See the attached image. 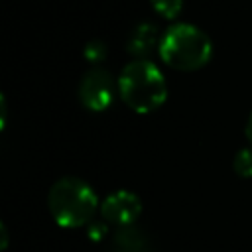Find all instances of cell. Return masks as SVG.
Returning <instances> with one entry per match:
<instances>
[{
  "label": "cell",
  "mask_w": 252,
  "mask_h": 252,
  "mask_svg": "<svg viewBox=\"0 0 252 252\" xmlns=\"http://www.w3.org/2000/svg\"><path fill=\"white\" fill-rule=\"evenodd\" d=\"M118 94L136 112L158 110L167 96V83L161 69L150 59H132L118 75Z\"/></svg>",
  "instance_id": "cell-1"
},
{
  "label": "cell",
  "mask_w": 252,
  "mask_h": 252,
  "mask_svg": "<svg viewBox=\"0 0 252 252\" xmlns=\"http://www.w3.org/2000/svg\"><path fill=\"white\" fill-rule=\"evenodd\" d=\"M47 207L59 226L77 228L93 219L98 207V199L94 189L85 179L65 175L49 187Z\"/></svg>",
  "instance_id": "cell-2"
},
{
  "label": "cell",
  "mask_w": 252,
  "mask_h": 252,
  "mask_svg": "<svg viewBox=\"0 0 252 252\" xmlns=\"http://www.w3.org/2000/svg\"><path fill=\"white\" fill-rule=\"evenodd\" d=\"M158 51L161 61L169 67L179 71H195L209 63L213 55V41L195 24L177 22L161 33Z\"/></svg>",
  "instance_id": "cell-3"
},
{
  "label": "cell",
  "mask_w": 252,
  "mask_h": 252,
  "mask_svg": "<svg viewBox=\"0 0 252 252\" xmlns=\"http://www.w3.org/2000/svg\"><path fill=\"white\" fill-rule=\"evenodd\" d=\"M118 91V81L104 67H91L79 83V98L85 108L93 112H102L114 102Z\"/></svg>",
  "instance_id": "cell-4"
},
{
  "label": "cell",
  "mask_w": 252,
  "mask_h": 252,
  "mask_svg": "<svg viewBox=\"0 0 252 252\" xmlns=\"http://www.w3.org/2000/svg\"><path fill=\"white\" fill-rule=\"evenodd\" d=\"M142 213V201L136 193L128 191V189H118L110 195L104 197V201L100 203V215L106 222L120 226H128L134 224V220L140 217Z\"/></svg>",
  "instance_id": "cell-5"
},
{
  "label": "cell",
  "mask_w": 252,
  "mask_h": 252,
  "mask_svg": "<svg viewBox=\"0 0 252 252\" xmlns=\"http://www.w3.org/2000/svg\"><path fill=\"white\" fill-rule=\"evenodd\" d=\"M161 35L156 24L152 22H140L136 24L126 39V49L128 53L136 55V59H148L150 53H154L156 47H159Z\"/></svg>",
  "instance_id": "cell-6"
},
{
  "label": "cell",
  "mask_w": 252,
  "mask_h": 252,
  "mask_svg": "<svg viewBox=\"0 0 252 252\" xmlns=\"http://www.w3.org/2000/svg\"><path fill=\"white\" fill-rule=\"evenodd\" d=\"M114 246L118 248V252H144L148 240L146 234L136 224H128V226H120L114 232Z\"/></svg>",
  "instance_id": "cell-7"
},
{
  "label": "cell",
  "mask_w": 252,
  "mask_h": 252,
  "mask_svg": "<svg viewBox=\"0 0 252 252\" xmlns=\"http://www.w3.org/2000/svg\"><path fill=\"white\" fill-rule=\"evenodd\" d=\"M232 167L240 177H252V146L248 148H240L234 154L232 159Z\"/></svg>",
  "instance_id": "cell-8"
},
{
  "label": "cell",
  "mask_w": 252,
  "mask_h": 252,
  "mask_svg": "<svg viewBox=\"0 0 252 252\" xmlns=\"http://www.w3.org/2000/svg\"><path fill=\"white\" fill-rule=\"evenodd\" d=\"M150 4L159 16H163L167 20L177 18L183 8V0H150Z\"/></svg>",
  "instance_id": "cell-9"
},
{
  "label": "cell",
  "mask_w": 252,
  "mask_h": 252,
  "mask_svg": "<svg viewBox=\"0 0 252 252\" xmlns=\"http://www.w3.org/2000/svg\"><path fill=\"white\" fill-rule=\"evenodd\" d=\"M83 55L87 61L93 63V67H96V63H100L106 57V43L102 39H91V41H87Z\"/></svg>",
  "instance_id": "cell-10"
},
{
  "label": "cell",
  "mask_w": 252,
  "mask_h": 252,
  "mask_svg": "<svg viewBox=\"0 0 252 252\" xmlns=\"http://www.w3.org/2000/svg\"><path fill=\"white\" fill-rule=\"evenodd\" d=\"M106 234H108V228H106L104 222H91L89 228H87V236L91 240H94V242H100Z\"/></svg>",
  "instance_id": "cell-11"
},
{
  "label": "cell",
  "mask_w": 252,
  "mask_h": 252,
  "mask_svg": "<svg viewBox=\"0 0 252 252\" xmlns=\"http://www.w3.org/2000/svg\"><path fill=\"white\" fill-rule=\"evenodd\" d=\"M244 134H246L248 142L252 144V112L248 114V120H246V126H244Z\"/></svg>",
  "instance_id": "cell-12"
},
{
  "label": "cell",
  "mask_w": 252,
  "mask_h": 252,
  "mask_svg": "<svg viewBox=\"0 0 252 252\" xmlns=\"http://www.w3.org/2000/svg\"><path fill=\"white\" fill-rule=\"evenodd\" d=\"M0 106H2V120H0V124H2V128H4V124H6V114H8V108H6V96H0Z\"/></svg>",
  "instance_id": "cell-13"
},
{
  "label": "cell",
  "mask_w": 252,
  "mask_h": 252,
  "mask_svg": "<svg viewBox=\"0 0 252 252\" xmlns=\"http://www.w3.org/2000/svg\"><path fill=\"white\" fill-rule=\"evenodd\" d=\"M0 232H2V250L8 246V230H6V224H0Z\"/></svg>",
  "instance_id": "cell-14"
}]
</instances>
